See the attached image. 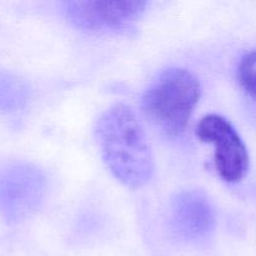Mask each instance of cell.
<instances>
[{
	"label": "cell",
	"instance_id": "1",
	"mask_svg": "<svg viewBox=\"0 0 256 256\" xmlns=\"http://www.w3.org/2000/svg\"><path fill=\"white\" fill-rule=\"evenodd\" d=\"M98 144L105 164L125 186L136 189L150 182L154 158L135 112L124 104L108 109L98 120Z\"/></svg>",
	"mask_w": 256,
	"mask_h": 256
},
{
	"label": "cell",
	"instance_id": "2",
	"mask_svg": "<svg viewBox=\"0 0 256 256\" xmlns=\"http://www.w3.org/2000/svg\"><path fill=\"white\" fill-rule=\"evenodd\" d=\"M202 95L192 72L180 68L164 70L145 92L142 109L145 118L169 138L185 132Z\"/></svg>",
	"mask_w": 256,
	"mask_h": 256
},
{
	"label": "cell",
	"instance_id": "3",
	"mask_svg": "<svg viewBox=\"0 0 256 256\" xmlns=\"http://www.w3.org/2000/svg\"><path fill=\"white\" fill-rule=\"evenodd\" d=\"M196 135L214 146L215 169L224 182L235 184L244 179L249 170V154L229 120L218 114L206 115L198 124Z\"/></svg>",
	"mask_w": 256,
	"mask_h": 256
},
{
	"label": "cell",
	"instance_id": "4",
	"mask_svg": "<svg viewBox=\"0 0 256 256\" xmlns=\"http://www.w3.org/2000/svg\"><path fill=\"white\" fill-rule=\"evenodd\" d=\"M148 2H62V12L72 25L85 32H112L130 29L145 12Z\"/></svg>",
	"mask_w": 256,
	"mask_h": 256
},
{
	"label": "cell",
	"instance_id": "5",
	"mask_svg": "<svg viewBox=\"0 0 256 256\" xmlns=\"http://www.w3.org/2000/svg\"><path fill=\"white\" fill-rule=\"evenodd\" d=\"M170 226L185 242L209 239L216 226V215L209 198L200 190H184L170 202Z\"/></svg>",
	"mask_w": 256,
	"mask_h": 256
},
{
	"label": "cell",
	"instance_id": "6",
	"mask_svg": "<svg viewBox=\"0 0 256 256\" xmlns=\"http://www.w3.org/2000/svg\"><path fill=\"white\" fill-rule=\"evenodd\" d=\"M238 79L242 89L256 102V50L248 52L238 68Z\"/></svg>",
	"mask_w": 256,
	"mask_h": 256
}]
</instances>
